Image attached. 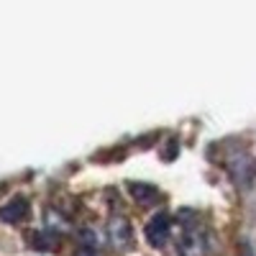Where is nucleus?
Returning a JSON list of instances; mask_svg holds the SVG:
<instances>
[{"label":"nucleus","mask_w":256,"mask_h":256,"mask_svg":"<svg viewBox=\"0 0 256 256\" xmlns=\"http://www.w3.org/2000/svg\"><path fill=\"white\" fill-rule=\"evenodd\" d=\"M241 256H256V254H254V246H251L248 241L241 244Z\"/></svg>","instance_id":"39448f33"},{"label":"nucleus","mask_w":256,"mask_h":256,"mask_svg":"<svg viewBox=\"0 0 256 256\" xmlns=\"http://www.w3.org/2000/svg\"><path fill=\"white\" fill-rule=\"evenodd\" d=\"M128 192H131L136 200H146V198L156 195V190L152 184H144V182H131V184H128Z\"/></svg>","instance_id":"7ed1b4c3"},{"label":"nucleus","mask_w":256,"mask_h":256,"mask_svg":"<svg viewBox=\"0 0 256 256\" xmlns=\"http://www.w3.org/2000/svg\"><path fill=\"white\" fill-rule=\"evenodd\" d=\"M28 238H31V244H34V248H38V251H46V248H49V246H46V238H41V236H38V233H31V236H28Z\"/></svg>","instance_id":"20e7f679"},{"label":"nucleus","mask_w":256,"mask_h":256,"mask_svg":"<svg viewBox=\"0 0 256 256\" xmlns=\"http://www.w3.org/2000/svg\"><path fill=\"white\" fill-rule=\"evenodd\" d=\"M26 216H28V200L24 195L10 198L3 208H0V220L3 223H20Z\"/></svg>","instance_id":"f03ea898"},{"label":"nucleus","mask_w":256,"mask_h":256,"mask_svg":"<svg viewBox=\"0 0 256 256\" xmlns=\"http://www.w3.org/2000/svg\"><path fill=\"white\" fill-rule=\"evenodd\" d=\"M77 256H95L92 251H88V248H82V251H77Z\"/></svg>","instance_id":"423d86ee"},{"label":"nucleus","mask_w":256,"mask_h":256,"mask_svg":"<svg viewBox=\"0 0 256 256\" xmlns=\"http://www.w3.org/2000/svg\"><path fill=\"white\" fill-rule=\"evenodd\" d=\"M144 236H146L148 246H154V248H162L166 244V238H169V216L166 212H156V216L148 220Z\"/></svg>","instance_id":"f257e3e1"}]
</instances>
